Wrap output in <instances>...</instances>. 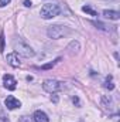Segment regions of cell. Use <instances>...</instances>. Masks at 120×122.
I'll use <instances>...</instances> for the list:
<instances>
[{
    "instance_id": "cell-1",
    "label": "cell",
    "mask_w": 120,
    "mask_h": 122,
    "mask_svg": "<svg viewBox=\"0 0 120 122\" xmlns=\"http://www.w3.org/2000/svg\"><path fill=\"white\" fill-rule=\"evenodd\" d=\"M71 33V30L66 26H61V24H52L47 29V36L52 40H60L62 37L68 36Z\"/></svg>"
},
{
    "instance_id": "cell-5",
    "label": "cell",
    "mask_w": 120,
    "mask_h": 122,
    "mask_svg": "<svg viewBox=\"0 0 120 122\" xmlns=\"http://www.w3.org/2000/svg\"><path fill=\"white\" fill-rule=\"evenodd\" d=\"M4 105H6V108L7 109H10V111H13V109H17V108H20L21 107V102L16 98V97H13V95H9L7 98H6V101H4Z\"/></svg>"
},
{
    "instance_id": "cell-17",
    "label": "cell",
    "mask_w": 120,
    "mask_h": 122,
    "mask_svg": "<svg viewBox=\"0 0 120 122\" xmlns=\"http://www.w3.org/2000/svg\"><path fill=\"white\" fill-rule=\"evenodd\" d=\"M0 51H4V33H0Z\"/></svg>"
},
{
    "instance_id": "cell-19",
    "label": "cell",
    "mask_w": 120,
    "mask_h": 122,
    "mask_svg": "<svg viewBox=\"0 0 120 122\" xmlns=\"http://www.w3.org/2000/svg\"><path fill=\"white\" fill-rule=\"evenodd\" d=\"M18 122H31V119L28 117H21V118L18 119Z\"/></svg>"
},
{
    "instance_id": "cell-3",
    "label": "cell",
    "mask_w": 120,
    "mask_h": 122,
    "mask_svg": "<svg viewBox=\"0 0 120 122\" xmlns=\"http://www.w3.org/2000/svg\"><path fill=\"white\" fill-rule=\"evenodd\" d=\"M60 11H61V9H60V6H58V4L48 3V4H44V6L41 7L40 14H41V17H42V19L48 20V19H52V17L58 16V14H60Z\"/></svg>"
},
{
    "instance_id": "cell-8",
    "label": "cell",
    "mask_w": 120,
    "mask_h": 122,
    "mask_svg": "<svg viewBox=\"0 0 120 122\" xmlns=\"http://www.w3.org/2000/svg\"><path fill=\"white\" fill-rule=\"evenodd\" d=\"M32 119H34V122H50L48 115L44 111H35L32 115Z\"/></svg>"
},
{
    "instance_id": "cell-6",
    "label": "cell",
    "mask_w": 120,
    "mask_h": 122,
    "mask_svg": "<svg viewBox=\"0 0 120 122\" xmlns=\"http://www.w3.org/2000/svg\"><path fill=\"white\" fill-rule=\"evenodd\" d=\"M3 84H4V87L9 90V91H14L16 90V84H17V81L14 80V77L13 75H10V74H4L3 75Z\"/></svg>"
},
{
    "instance_id": "cell-15",
    "label": "cell",
    "mask_w": 120,
    "mask_h": 122,
    "mask_svg": "<svg viewBox=\"0 0 120 122\" xmlns=\"http://www.w3.org/2000/svg\"><path fill=\"white\" fill-rule=\"evenodd\" d=\"M0 122H10L9 117L6 115V112H4V109L1 107H0Z\"/></svg>"
},
{
    "instance_id": "cell-21",
    "label": "cell",
    "mask_w": 120,
    "mask_h": 122,
    "mask_svg": "<svg viewBox=\"0 0 120 122\" xmlns=\"http://www.w3.org/2000/svg\"><path fill=\"white\" fill-rule=\"evenodd\" d=\"M24 6H26V7H31V6H32L31 0H26V1H24Z\"/></svg>"
},
{
    "instance_id": "cell-12",
    "label": "cell",
    "mask_w": 120,
    "mask_h": 122,
    "mask_svg": "<svg viewBox=\"0 0 120 122\" xmlns=\"http://www.w3.org/2000/svg\"><path fill=\"white\" fill-rule=\"evenodd\" d=\"M105 88H106V90H109V91H112V90H115V84H113V80H112V75H109V77L106 78V81H105Z\"/></svg>"
},
{
    "instance_id": "cell-7",
    "label": "cell",
    "mask_w": 120,
    "mask_h": 122,
    "mask_svg": "<svg viewBox=\"0 0 120 122\" xmlns=\"http://www.w3.org/2000/svg\"><path fill=\"white\" fill-rule=\"evenodd\" d=\"M6 60H7V62H9L11 67H14V68L20 67V58H18L17 53H11V54H7Z\"/></svg>"
},
{
    "instance_id": "cell-20",
    "label": "cell",
    "mask_w": 120,
    "mask_h": 122,
    "mask_svg": "<svg viewBox=\"0 0 120 122\" xmlns=\"http://www.w3.org/2000/svg\"><path fill=\"white\" fill-rule=\"evenodd\" d=\"M72 102H74V104H76L78 107H81V104H79V99H78V97H74V98H72Z\"/></svg>"
},
{
    "instance_id": "cell-18",
    "label": "cell",
    "mask_w": 120,
    "mask_h": 122,
    "mask_svg": "<svg viewBox=\"0 0 120 122\" xmlns=\"http://www.w3.org/2000/svg\"><path fill=\"white\" fill-rule=\"evenodd\" d=\"M11 0H0V7H6Z\"/></svg>"
},
{
    "instance_id": "cell-13",
    "label": "cell",
    "mask_w": 120,
    "mask_h": 122,
    "mask_svg": "<svg viewBox=\"0 0 120 122\" xmlns=\"http://www.w3.org/2000/svg\"><path fill=\"white\" fill-rule=\"evenodd\" d=\"M58 61H61V58H57V60H54V61H51V62H48V64H44V65H41V70H51Z\"/></svg>"
},
{
    "instance_id": "cell-14",
    "label": "cell",
    "mask_w": 120,
    "mask_h": 122,
    "mask_svg": "<svg viewBox=\"0 0 120 122\" xmlns=\"http://www.w3.org/2000/svg\"><path fill=\"white\" fill-rule=\"evenodd\" d=\"M82 10H83L85 13L90 14V16H93V17H96V16H97V13H96V11H95L92 7H89V6H83V7H82Z\"/></svg>"
},
{
    "instance_id": "cell-2",
    "label": "cell",
    "mask_w": 120,
    "mask_h": 122,
    "mask_svg": "<svg viewBox=\"0 0 120 122\" xmlns=\"http://www.w3.org/2000/svg\"><path fill=\"white\" fill-rule=\"evenodd\" d=\"M14 53H17V54H20V56H23V57H27V58L35 56V51L31 48L27 43H24V41L20 40V38L14 41Z\"/></svg>"
},
{
    "instance_id": "cell-10",
    "label": "cell",
    "mask_w": 120,
    "mask_h": 122,
    "mask_svg": "<svg viewBox=\"0 0 120 122\" xmlns=\"http://www.w3.org/2000/svg\"><path fill=\"white\" fill-rule=\"evenodd\" d=\"M79 48H81V46H79V43L78 41H71V44L68 46V53L71 54V56H74V54H78V51H79Z\"/></svg>"
},
{
    "instance_id": "cell-16",
    "label": "cell",
    "mask_w": 120,
    "mask_h": 122,
    "mask_svg": "<svg viewBox=\"0 0 120 122\" xmlns=\"http://www.w3.org/2000/svg\"><path fill=\"white\" fill-rule=\"evenodd\" d=\"M95 26H96L97 29L105 30V31H110V30H112V29H110L112 26H109V27H107V26H105V24H103V23H100V21H96V23H95Z\"/></svg>"
},
{
    "instance_id": "cell-9",
    "label": "cell",
    "mask_w": 120,
    "mask_h": 122,
    "mask_svg": "<svg viewBox=\"0 0 120 122\" xmlns=\"http://www.w3.org/2000/svg\"><path fill=\"white\" fill-rule=\"evenodd\" d=\"M103 16L109 20H119L120 19V13L116 10H103Z\"/></svg>"
},
{
    "instance_id": "cell-11",
    "label": "cell",
    "mask_w": 120,
    "mask_h": 122,
    "mask_svg": "<svg viewBox=\"0 0 120 122\" xmlns=\"http://www.w3.org/2000/svg\"><path fill=\"white\" fill-rule=\"evenodd\" d=\"M102 105L105 107V109H109V111H112L113 109V101H112V98L109 97H102Z\"/></svg>"
},
{
    "instance_id": "cell-4",
    "label": "cell",
    "mask_w": 120,
    "mask_h": 122,
    "mask_svg": "<svg viewBox=\"0 0 120 122\" xmlns=\"http://www.w3.org/2000/svg\"><path fill=\"white\" fill-rule=\"evenodd\" d=\"M62 87H64V85H62V82L57 81V80H45V81H44V84H42L44 91L50 92V94H55V92H58Z\"/></svg>"
}]
</instances>
